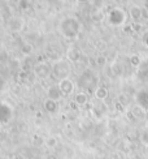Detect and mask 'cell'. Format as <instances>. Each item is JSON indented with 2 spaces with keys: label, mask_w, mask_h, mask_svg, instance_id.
I'll return each mask as SVG.
<instances>
[{
  "label": "cell",
  "mask_w": 148,
  "mask_h": 159,
  "mask_svg": "<svg viewBox=\"0 0 148 159\" xmlns=\"http://www.w3.org/2000/svg\"><path fill=\"white\" fill-rule=\"evenodd\" d=\"M139 140H140V142H142V143L148 145V127L144 128V129L142 130V133L139 134Z\"/></svg>",
  "instance_id": "obj_3"
},
{
  "label": "cell",
  "mask_w": 148,
  "mask_h": 159,
  "mask_svg": "<svg viewBox=\"0 0 148 159\" xmlns=\"http://www.w3.org/2000/svg\"><path fill=\"white\" fill-rule=\"evenodd\" d=\"M135 101L139 107L147 112L148 111V89L139 90L135 94Z\"/></svg>",
  "instance_id": "obj_1"
},
{
  "label": "cell",
  "mask_w": 148,
  "mask_h": 159,
  "mask_svg": "<svg viewBox=\"0 0 148 159\" xmlns=\"http://www.w3.org/2000/svg\"><path fill=\"white\" fill-rule=\"evenodd\" d=\"M133 63H134V65L137 67V65L140 63V57H138V56H133Z\"/></svg>",
  "instance_id": "obj_4"
},
{
  "label": "cell",
  "mask_w": 148,
  "mask_h": 159,
  "mask_svg": "<svg viewBox=\"0 0 148 159\" xmlns=\"http://www.w3.org/2000/svg\"><path fill=\"white\" fill-rule=\"evenodd\" d=\"M130 16L131 18L134 20V21H138V20H140L143 17V9L140 8V7H137V5H134L130 8Z\"/></svg>",
  "instance_id": "obj_2"
},
{
  "label": "cell",
  "mask_w": 148,
  "mask_h": 159,
  "mask_svg": "<svg viewBox=\"0 0 148 159\" xmlns=\"http://www.w3.org/2000/svg\"><path fill=\"white\" fill-rule=\"evenodd\" d=\"M143 42H144V44H146L147 47H148V31L146 33V35L143 37Z\"/></svg>",
  "instance_id": "obj_5"
}]
</instances>
